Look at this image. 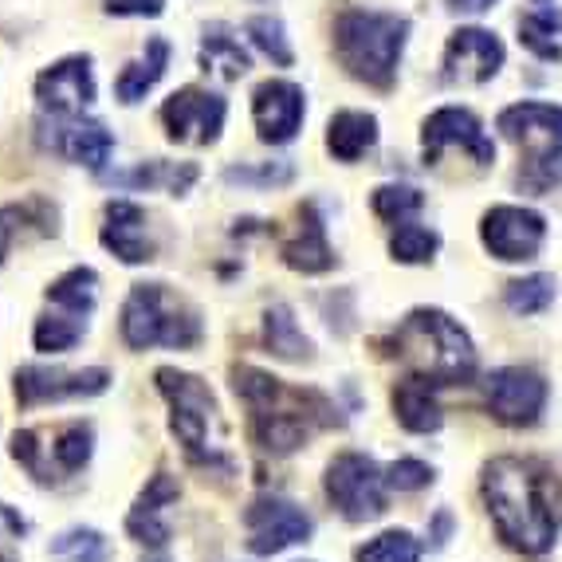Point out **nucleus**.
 Instances as JSON below:
<instances>
[{
  "label": "nucleus",
  "instance_id": "1",
  "mask_svg": "<svg viewBox=\"0 0 562 562\" xmlns=\"http://www.w3.org/2000/svg\"><path fill=\"white\" fill-rule=\"evenodd\" d=\"M484 504L492 512L499 539L512 551L543 554L559 535V504H554V476L519 457H496L484 464Z\"/></svg>",
  "mask_w": 562,
  "mask_h": 562
},
{
  "label": "nucleus",
  "instance_id": "2",
  "mask_svg": "<svg viewBox=\"0 0 562 562\" xmlns=\"http://www.w3.org/2000/svg\"><path fill=\"white\" fill-rule=\"evenodd\" d=\"M233 390L248 409V425H252V441L272 457H288L315 429H330L342 425L338 409L319 394V390H300L268 370L256 366H233Z\"/></svg>",
  "mask_w": 562,
  "mask_h": 562
},
{
  "label": "nucleus",
  "instance_id": "3",
  "mask_svg": "<svg viewBox=\"0 0 562 562\" xmlns=\"http://www.w3.org/2000/svg\"><path fill=\"white\" fill-rule=\"evenodd\" d=\"M390 355L402 358L417 378H429L432 385H457L476 374V347L469 330L452 315L437 307H417L397 323L390 338Z\"/></svg>",
  "mask_w": 562,
  "mask_h": 562
},
{
  "label": "nucleus",
  "instance_id": "4",
  "mask_svg": "<svg viewBox=\"0 0 562 562\" xmlns=\"http://www.w3.org/2000/svg\"><path fill=\"white\" fill-rule=\"evenodd\" d=\"M154 378H158L161 397L169 402V429L178 432L186 457L201 469L233 472L236 464L225 449V417H221V405H216L209 382L186 374V370H173V366H161Z\"/></svg>",
  "mask_w": 562,
  "mask_h": 562
},
{
  "label": "nucleus",
  "instance_id": "5",
  "mask_svg": "<svg viewBox=\"0 0 562 562\" xmlns=\"http://www.w3.org/2000/svg\"><path fill=\"white\" fill-rule=\"evenodd\" d=\"M409 40V20L394 12L347 9L335 20V56L347 76L366 87L390 91L397 79V59Z\"/></svg>",
  "mask_w": 562,
  "mask_h": 562
},
{
  "label": "nucleus",
  "instance_id": "6",
  "mask_svg": "<svg viewBox=\"0 0 562 562\" xmlns=\"http://www.w3.org/2000/svg\"><path fill=\"white\" fill-rule=\"evenodd\" d=\"M122 342L131 350H189L201 342V315L189 300L166 283H134L122 303Z\"/></svg>",
  "mask_w": 562,
  "mask_h": 562
},
{
  "label": "nucleus",
  "instance_id": "7",
  "mask_svg": "<svg viewBox=\"0 0 562 562\" xmlns=\"http://www.w3.org/2000/svg\"><path fill=\"white\" fill-rule=\"evenodd\" d=\"M496 131L516 142L527 166L519 169V186L531 193H547L562 181V106L551 103H516L499 111Z\"/></svg>",
  "mask_w": 562,
  "mask_h": 562
},
{
  "label": "nucleus",
  "instance_id": "8",
  "mask_svg": "<svg viewBox=\"0 0 562 562\" xmlns=\"http://www.w3.org/2000/svg\"><path fill=\"white\" fill-rule=\"evenodd\" d=\"M94 432L87 422L59 425L52 437L40 429H16L12 432V460L29 472L36 484H59L64 476H76L91 460Z\"/></svg>",
  "mask_w": 562,
  "mask_h": 562
},
{
  "label": "nucleus",
  "instance_id": "9",
  "mask_svg": "<svg viewBox=\"0 0 562 562\" xmlns=\"http://www.w3.org/2000/svg\"><path fill=\"white\" fill-rule=\"evenodd\" d=\"M330 504L338 507V516L350 519V524H370V519L385 516V476L374 460L366 452H338L327 464V476H323Z\"/></svg>",
  "mask_w": 562,
  "mask_h": 562
},
{
  "label": "nucleus",
  "instance_id": "10",
  "mask_svg": "<svg viewBox=\"0 0 562 562\" xmlns=\"http://www.w3.org/2000/svg\"><path fill=\"white\" fill-rule=\"evenodd\" d=\"M36 142L44 150L94 169V173H103V166L114 154V134L106 131L103 122L83 119V114H40Z\"/></svg>",
  "mask_w": 562,
  "mask_h": 562
},
{
  "label": "nucleus",
  "instance_id": "11",
  "mask_svg": "<svg viewBox=\"0 0 562 562\" xmlns=\"http://www.w3.org/2000/svg\"><path fill=\"white\" fill-rule=\"evenodd\" d=\"M484 402L487 413L499 425H535L547 409V382L543 374H535L531 366H499L484 382Z\"/></svg>",
  "mask_w": 562,
  "mask_h": 562
},
{
  "label": "nucleus",
  "instance_id": "12",
  "mask_svg": "<svg viewBox=\"0 0 562 562\" xmlns=\"http://www.w3.org/2000/svg\"><path fill=\"white\" fill-rule=\"evenodd\" d=\"M244 527H248V551L260 559L288 551L295 543H307L315 531L307 512L280 496H256L244 507Z\"/></svg>",
  "mask_w": 562,
  "mask_h": 562
},
{
  "label": "nucleus",
  "instance_id": "13",
  "mask_svg": "<svg viewBox=\"0 0 562 562\" xmlns=\"http://www.w3.org/2000/svg\"><path fill=\"white\" fill-rule=\"evenodd\" d=\"M480 240L496 260L504 263H524L535 260L547 240V221L543 213L524 205H496L487 209L480 221Z\"/></svg>",
  "mask_w": 562,
  "mask_h": 562
},
{
  "label": "nucleus",
  "instance_id": "14",
  "mask_svg": "<svg viewBox=\"0 0 562 562\" xmlns=\"http://www.w3.org/2000/svg\"><path fill=\"white\" fill-rule=\"evenodd\" d=\"M449 146H460L464 154H472L480 166H492V161H496V142L487 138L480 119L472 111H464V106H441V111H432L422 126L425 166H437Z\"/></svg>",
  "mask_w": 562,
  "mask_h": 562
},
{
  "label": "nucleus",
  "instance_id": "15",
  "mask_svg": "<svg viewBox=\"0 0 562 562\" xmlns=\"http://www.w3.org/2000/svg\"><path fill=\"white\" fill-rule=\"evenodd\" d=\"M111 385V370L87 366V370H59V366H20L16 370V402L44 405L67 397H94Z\"/></svg>",
  "mask_w": 562,
  "mask_h": 562
},
{
  "label": "nucleus",
  "instance_id": "16",
  "mask_svg": "<svg viewBox=\"0 0 562 562\" xmlns=\"http://www.w3.org/2000/svg\"><path fill=\"white\" fill-rule=\"evenodd\" d=\"M225 99L213 91H201V87H181L166 99L161 106V122H166V134L173 142H198V146H209V142L221 138L225 131Z\"/></svg>",
  "mask_w": 562,
  "mask_h": 562
},
{
  "label": "nucleus",
  "instance_id": "17",
  "mask_svg": "<svg viewBox=\"0 0 562 562\" xmlns=\"http://www.w3.org/2000/svg\"><path fill=\"white\" fill-rule=\"evenodd\" d=\"M504 67V44L487 29H457L445 44V83H487Z\"/></svg>",
  "mask_w": 562,
  "mask_h": 562
},
{
  "label": "nucleus",
  "instance_id": "18",
  "mask_svg": "<svg viewBox=\"0 0 562 562\" xmlns=\"http://www.w3.org/2000/svg\"><path fill=\"white\" fill-rule=\"evenodd\" d=\"M303 87L288 83V79H268L252 91V119H256V134L268 146H288L303 126Z\"/></svg>",
  "mask_w": 562,
  "mask_h": 562
},
{
  "label": "nucleus",
  "instance_id": "19",
  "mask_svg": "<svg viewBox=\"0 0 562 562\" xmlns=\"http://www.w3.org/2000/svg\"><path fill=\"white\" fill-rule=\"evenodd\" d=\"M36 99L44 114H83L94 103L91 56H67L47 71H40Z\"/></svg>",
  "mask_w": 562,
  "mask_h": 562
},
{
  "label": "nucleus",
  "instance_id": "20",
  "mask_svg": "<svg viewBox=\"0 0 562 562\" xmlns=\"http://www.w3.org/2000/svg\"><path fill=\"white\" fill-rule=\"evenodd\" d=\"M103 248L114 252L122 263H146L154 260V244H150V225H146V209L134 205V201H111L103 209Z\"/></svg>",
  "mask_w": 562,
  "mask_h": 562
},
{
  "label": "nucleus",
  "instance_id": "21",
  "mask_svg": "<svg viewBox=\"0 0 562 562\" xmlns=\"http://www.w3.org/2000/svg\"><path fill=\"white\" fill-rule=\"evenodd\" d=\"M178 496H181L178 480L169 476V472H154L150 484L142 487V496L134 499L131 516H126V531H131L138 543L161 551V547L169 543V524L161 519V512H166L169 504H178Z\"/></svg>",
  "mask_w": 562,
  "mask_h": 562
},
{
  "label": "nucleus",
  "instance_id": "22",
  "mask_svg": "<svg viewBox=\"0 0 562 562\" xmlns=\"http://www.w3.org/2000/svg\"><path fill=\"white\" fill-rule=\"evenodd\" d=\"M280 256L288 268L303 276H319L335 268V252H330L327 244V225H323V216L315 213V205H303L300 209V225L291 228V236L280 240Z\"/></svg>",
  "mask_w": 562,
  "mask_h": 562
},
{
  "label": "nucleus",
  "instance_id": "23",
  "mask_svg": "<svg viewBox=\"0 0 562 562\" xmlns=\"http://www.w3.org/2000/svg\"><path fill=\"white\" fill-rule=\"evenodd\" d=\"M56 233V205L44 198H29L20 205H0V263L9 260L16 240L24 236H52Z\"/></svg>",
  "mask_w": 562,
  "mask_h": 562
},
{
  "label": "nucleus",
  "instance_id": "24",
  "mask_svg": "<svg viewBox=\"0 0 562 562\" xmlns=\"http://www.w3.org/2000/svg\"><path fill=\"white\" fill-rule=\"evenodd\" d=\"M394 417L402 429L409 432H437L441 429V405H437V397H432V382L429 378H402V382L394 385Z\"/></svg>",
  "mask_w": 562,
  "mask_h": 562
},
{
  "label": "nucleus",
  "instance_id": "25",
  "mask_svg": "<svg viewBox=\"0 0 562 562\" xmlns=\"http://www.w3.org/2000/svg\"><path fill=\"white\" fill-rule=\"evenodd\" d=\"M114 189H166V193H189V186L198 181V166L193 161H142L138 169H122V173H111Z\"/></svg>",
  "mask_w": 562,
  "mask_h": 562
},
{
  "label": "nucleus",
  "instance_id": "26",
  "mask_svg": "<svg viewBox=\"0 0 562 562\" xmlns=\"http://www.w3.org/2000/svg\"><path fill=\"white\" fill-rule=\"evenodd\" d=\"M166 64H169V44L161 36H154L150 44L142 47V56L134 64L122 67L119 83H114V94H119V103H138L146 94L158 87V79L166 76Z\"/></svg>",
  "mask_w": 562,
  "mask_h": 562
},
{
  "label": "nucleus",
  "instance_id": "27",
  "mask_svg": "<svg viewBox=\"0 0 562 562\" xmlns=\"http://www.w3.org/2000/svg\"><path fill=\"white\" fill-rule=\"evenodd\" d=\"M378 142V119L366 111H338L327 122V150L338 161H358L366 150H374Z\"/></svg>",
  "mask_w": 562,
  "mask_h": 562
},
{
  "label": "nucleus",
  "instance_id": "28",
  "mask_svg": "<svg viewBox=\"0 0 562 562\" xmlns=\"http://www.w3.org/2000/svg\"><path fill=\"white\" fill-rule=\"evenodd\" d=\"M263 342L283 362H307L311 358V338L300 330L288 303H272L268 307V315H263Z\"/></svg>",
  "mask_w": 562,
  "mask_h": 562
},
{
  "label": "nucleus",
  "instance_id": "29",
  "mask_svg": "<svg viewBox=\"0 0 562 562\" xmlns=\"http://www.w3.org/2000/svg\"><path fill=\"white\" fill-rule=\"evenodd\" d=\"M562 9H539V12H527L519 20V44L531 52V56L547 59H562Z\"/></svg>",
  "mask_w": 562,
  "mask_h": 562
},
{
  "label": "nucleus",
  "instance_id": "30",
  "mask_svg": "<svg viewBox=\"0 0 562 562\" xmlns=\"http://www.w3.org/2000/svg\"><path fill=\"white\" fill-rule=\"evenodd\" d=\"M87 330V319H79V315H71V311H44L36 319V330H32V342H36L40 355H64V350H71L83 338Z\"/></svg>",
  "mask_w": 562,
  "mask_h": 562
},
{
  "label": "nucleus",
  "instance_id": "31",
  "mask_svg": "<svg viewBox=\"0 0 562 562\" xmlns=\"http://www.w3.org/2000/svg\"><path fill=\"white\" fill-rule=\"evenodd\" d=\"M201 64H205V71H216L221 79H240L252 67V59L240 47V40H233L221 24H213L205 32V44H201Z\"/></svg>",
  "mask_w": 562,
  "mask_h": 562
},
{
  "label": "nucleus",
  "instance_id": "32",
  "mask_svg": "<svg viewBox=\"0 0 562 562\" xmlns=\"http://www.w3.org/2000/svg\"><path fill=\"white\" fill-rule=\"evenodd\" d=\"M94 288H99V276H94L91 268H71V272H64L47 288V303L87 319L94 311Z\"/></svg>",
  "mask_w": 562,
  "mask_h": 562
},
{
  "label": "nucleus",
  "instance_id": "33",
  "mask_svg": "<svg viewBox=\"0 0 562 562\" xmlns=\"http://www.w3.org/2000/svg\"><path fill=\"white\" fill-rule=\"evenodd\" d=\"M370 209L382 216L385 225H409L413 216L425 209V193L413 186H378L370 193Z\"/></svg>",
  "mask_w": 562,
  "mask_h": 562
},
{
  "label": "nucleus",
  "instance_id": "34",
  "mask_svg": "<svg viewBox=\"0 0 562 562\" xmlns=\"http://www.w3.org/2000/svg\"><path fill=\"white\" fill-rule=\"evenodd\" d=\"M355 562H422V543L409 531L394 527V531H382L358 547Z\"/></svg>",
  "mask_w": 562,
  "mask_h": 562
},
{
  "label": "nucleus",
  "instance_id": "35",
  "mask_svg": "<svg viewBox=\"0 0 562 562\" xmlns=\"http://www.w3.org/2000/svg\"><path fill=\"white\" fill-rule=\"evenodd\" d=\"M52 554L64 562H111V543L94 527H71V531L56 535Z\"/></svg>",
  "mask_w": 562,
  "mask_h": 562
},
{
  "label": "nucleus",
  "instance_id": "36",
  "mask_svg": "<svg viewBox=\"0 0 562 562\" xmlns=\"http://www.w3.org/2000/svg\"><path fill=\"white\" fill-rule=\"evenodd\" d=\"M504 303L516 315H539L554 303V276H524V280H512L504 288Z\"/></svg>",
  "mask_w": 562,
  "mask_h": 562
},
{
  "label": "nucleus",
  "instance_id": "37",
  "mask_svg": "<svg viewBox=\"0 0 562 562\" xmlns=\"http://www.w3.org/2000/svg\"><path fill=\"white\" fill-rule=\"evenodd\" d=\"M437 248H441V236L425 225H397V233L390 236V256L397 263H425Z\"/></svg>",
  "mask_w": 562,
  "mask_h": 562
},
{
  "label": "nucleus",
  "instance_id": "38",
  "mask_svg": "<svg viewBox=\"0 0 562 562\" xmlns=\"http://www.w3.org/2000/svg\"><path fill=\"white\" fill-rule=\"evenodd\" d=\"M228 186H248V189H280L295 181V166L291 161H263V166H228L225 169Z\"/></svg>",
  "mask_w": 562,
  "mask_h": 562
},
{
  "label": "nucleus",
  "instance_id": "39",
  "mask_svg": "<svg viewBox=\"0 0 562 562\" xmlns=\"http://www.w3.org/2000/svg\"><path fill=\"white\" fill-rule=\"evenodd\" d=\"M248 40L260 47L263 56L272 59L276 67H291V44L283 36V20L280 16H252L248 20Z\"/></svg>",
  "mask_w": 562,
  "mask_h": 562
},
{
  "label": "nucleus",
  "instance_id": "40",
  "mask_svg": "<svg viewBox=\"0 0 562 562\" xmlns=\"http://www.w3.org/2000/svg\"><path fill=\"white\" fill-rule=\"evenodd\" d=\"M385 484L397 487V492H422V487L432 484V469L425 464V460L402 457L385 469Z\"/></svg>",
  "mask_w": 562,
  "mask_h": 562
},
{
  "label": "nucleus",
  "instance_id": "41",
  "mask_svg": "<svg viewBox=\"0 0 562 562\" xmlns=\"http://www.w3.org/2000/svg\"><path fill=\"white\" fill-rule=\"evenodd\" d=\"M29 535L24 516H16L9 504H0V554H9V543H20Z\"/></svg>",
  "mask_w": 562,
  "mask_h": 562
},
{
  "label": "nucleus",
  "instance_id": "42",
  "mask_svg": "<svg viewBox=\"0 0 562 562\" xmlns=\"http://www.w3.org/2000/svg\"><path fill=\"white\" fill-rule=\"evenodd\" d=\"M111 16H161L166 0H106Z\"/></svg>",
  "mask_w": 562,
  "mask_h": 562
},
{
  "label": "nucleus",
  "instance_id": "43",
  "mask_svg": "<svg viewBox=\"0 0 562 562\" xmlns=\"http://www.w3.org/2000/svg\"><path fill=\"white\" fill-rule=\"evenodd\" d=\"M449 531H452V516L449 512H437V519H432V547L449 543Z\"/></svg>",
  "mask_w": 562,
  "mask_h": 562
},
{
  "label": "nucleus",
  "instance_id": "44",
  "mask_svg": "<svg viewBox=\"0 0 562 562\" xmlns=\"http://www.w3.org/2000/svg\"><path fill=\"white\" fill-rule=\"evenodd\" d=\"M492 4H496V0H449L452 12H472V16H476V12H487Z\"/></svg>",
  "mask_w": 562,
  "mask_h": 562
},
{
  "label": "nucleus",
  "instance_id": "45",
  "mask_svg": "<svg viewBox=\"0 0 562 562\" xmlns=\"http://www.w3.org/2000/svg\"><path fill=\"white\" fill-rule=\"evenodd\" d=\"M146 562H166V559H146Z\"/></svg>",
  "mask_w": 562,
  "mask_h": 562
},
{
  "label": "nucleus",
  "instance_id": "46",
  "mask_svg": "<svg viewBox=\"0 0 562 562\" xmlns=\"http://www.w3.org/2000/svg\"><path fill=\"white\" fill-rule=\"evenodd\" d=\"M535 4H547V0H535Z\"/></svg>",
  "mask_w": 562,
  "mask_h": 562
}]
</instances>
